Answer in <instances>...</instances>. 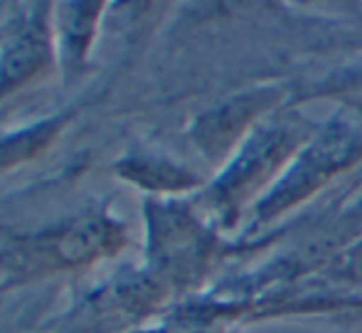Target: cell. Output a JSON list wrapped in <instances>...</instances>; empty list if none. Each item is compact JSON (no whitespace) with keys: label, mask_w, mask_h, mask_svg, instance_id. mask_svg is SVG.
Segmentation results:
<instances>
[{"label":"cell","mask_w":362,"mask_h":333,"mask_svg":"<svg viewBox=\"0 0 362 333\" xmlns=\"http://www.w3.org/2000/svg\"><path fill=\"white\" fill-rule=\"evenodd\" d=\"M121 173L131 181L141 183V186L151 188H175V186H187L190 178L185 173H180L177 168H170L168 163L160 161H129L121 166Z\"/></svg>","instance_id":"cell-4"},{"label":"cell","mask_w":362,"mask_h":333,"mask_svg":"<svg viewBox=\"0 0 362 333\" xmlns=\"http://www.w3.org/2000/svg\"><path fill=\"white\" fill-rule=\"evenodd\" d=\"M49 60V35L42 10L0 52V96L33 79Z\"/></svg>","instance_id":"cell-1"},{"label":"cell","mask_w":362,"mask_h":333,"mask_svg":"<svg viewBox=\"0 0 362 333\" xmlns=\"http://www.w3.org/2000/svg\"><path fill=\"white\" fill-rule=\"evenodd\" d=\"M119 242V227L106 218H89L79 220L72 227H64L49 239L47 262L57 259L59 264H81L89 259L101 257L116 247Z\"/></svg>","instance_id":"cell-2"},{"label":"cell","mask_w":362,"mask_h":333,"mask_svg":"<svg viewBox=\"0 0 362 333\" xmlns=\"http://www.w3.org/2000/svg\"><path fill=\"white\" fill-rule=\"evenodd\" d=\"M62 121H64L62 116L59 119L40 121L37 126H30V129H23L18 133H10V136L0 138V168L18 166V163L37 156L52 141V136L59 131Z\"/></svg>","instance_id":"cell-3"}]
</instances>
